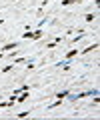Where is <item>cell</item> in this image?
Returning a JSON list of instances; mask_svg holds the SVG:
<instances>
[{"label": "cell", "instance_id": "3", "mask_svg": "<svg viewBox=\"0 0 100 120\" xmlns=\"http://www.w3.org/2000/svg\"><path fill=\"white\" fill-rule=\"evenodd\" d=\"M86 34H88L86 30H78V34H74L72 38H70V44H76V42H80V40H82Z\"/></svg>", "mask_w": 100, "mask_h": 120}, {"label": "cell", "instance_id": "12", "mask_svg": "<svg viewBox=\"0 0 100 120\" xmlns=\"http://www.w3.org/2000/svg\"><path fill=\"white\" fill-rule=\"evenodd\" d=\"M32 112L30 110H24V112H18V118H26V116H30Z\"/></svg>", "mask_w": 100, "mask_h": 120}, {"label": "cell", "instance_id": "8", "mask_svg": "<svg viewBox=\"0 0 100 120\" xmlns=\"http://www.w3.org/2000/svg\"><path fill=\"white\" fill-rule=\"evenodd\" d=\"M44 34H46V32H44L42 28H36V30H34V34H32V40H40Z\"/></svg>", "mask_w": 100, "mask_h": 120}, {"label": "cell", "instance_id": "10", "mask_svg": "<svg viewBox=\"0 0 100 120\" xmlns=\"http://www.w3.org/2000/svg\"><path fill=\"white\" fill-rule=\"evenodd\" d=\"M60 104H62V100H60V98H56V100H54V102H50V104H48V106H46V110H52V108H58V106H60Z\"/></svg>", "mask_w": 100, "mask_h": 120}, {"label": "cell", "instance_id": "16", "mask_svg": "<svg viewBox=\"0 0 100 120\" xmlns=\"http://www.w3.org/2000/svg\"><path fill=\"white\" fill-rule=\"evenodd\" d=\"M12 2H16V0H12Z\"/></svg>", "mask_w": 100, "mask_h": 120}, {"label": "cell", "instance_id": "4", "mask_svg": "<svg viewBox=\"0 0 100 120\" xmlns=\"http://www.w3.org/2000/svg\"><path fill=\"white\" fill-rule=\"evenodd\" d=\"M96 48H98V42H94V44H88L86 48H82V50L78 52V54H88V52H94Z\"/></svg>", "mask_w": 100, "mask_h": 120}, {"label": "cell", "instance_id": "14", "mask_svg": "<svg viewBox=\"0 0 100 120\" xmlns=\"http://www.w3.org/2000/svg\"><path fill=\"white\" fill-rule=\"evenodd\" d=\"M60 6H72V0H60Z\"/></svg>", "mask_w": 100, "mask_h": 120}, {"label": "cell", "instance_id": "2", "mask_svg": "<svg viewBox=\"0 0 100 120\" xmlns=\"http://www.w3.org/2000/svg\"><path fill=\"white\" fill-rule=\"evenodd\" d=\"M54 66H56V68H62V70H70V68H72V62H70V60H64V58H62V60H58Z\"/></svg>", "mask_w": 100, "mask_h": 120}, {"label": "cell", "instance_id": "9", "mask_svg": "<svg viewBox=\"0 0 100 120\" xmlns=\"http://www.w3.org/2000/svg\"><path fill=\"white\" fill-rule=\"evenodd\" d=\"M48 6V0H42L40 2V6H38V10H36V16H42V12H44V8Z\"/></svg>", "mask_w": 100, "mask_h": 120}, {"label": "cell", "instance_id": "5", "mask_svg": "<svg viewBox=\"0 0 100 120\" xmlns=\"http://www.w3.org/2000/svg\"><path fill=\"white\" fill-rule=\"evenodd\" d=\"M68 94H70V90L66 88V90H60V92H54L52 96H54V98H60V100H64V98H66Z\"/></svg>", "mask_w": 100, "mask_h": 120}, {"label": "cell", "instance_id": "13", "mask_svg": "<svg viewBox=\"0 0 100 120\" xmlns=\"http://www.w3.org/2000/svg\"><path fill=\"white\" fill-rule=\"evenodd\" d=\"M56 46H58V42H54V40L52 42H46V48H50V50H54Z\"/></svg>", "mask_w": 100, "mask_h": 120}, {"label": "cell", "instance_id": "6", "mask_svg": "<svg viewBox=\"0 0 100 120\" xmlns=\"http://www.w3.org/2000/svg\"><path fill=\"white\" fill-rule=\"evenodd\" d=\"M78 48H72V50H68V52H66V54H64V60H70V58H74V56H78Z\"/></svg>", "mask_w": 100, "mask_h": 120}, {"label": "cell", "instance_id": "11", "mask_svg": "<svg viewBox=\"0 0 100 120\" xmlns=\"http://www.w3.org/2000/svg\"><path fill=\"white\" fill-rule=\"evenodd\" d=\"M12 68H14V62H12V64H6L4 68H0V74H6V72H10Z\"/></svg>", "mask_w": 100, "mask_h": 120}, {"label": "cell", "instance_id": "1", "mask_svg": "<svg viewBox=\"0 0 100 120\" xmlns=\"http://www.w3.org/2000/svg\"><path fill=\"white\" fill-rule=\"evenodd\" d=\"M14 48H20V42H6L4 46L0 48V52H4V54H6V52H10V50H14Z\"/></svg>", "mask_w": 100, "mask_h": 120}, {"label": "cell", "instance_id": "15", "mask_svg": "<svg viewBox=\"0 0 100 120\" xmlns=\"http://www.w3.org/2000/svg\"><path fill=\"white\" fill-rule=\"evenodd\" d=\"M84 0H72V4H82Z\"/></svg>", "mask_w": 100, "mask_h": 120}, {"label": "cell", "instance_id": "7", "mask_svg": "<svg viewBox=\"0 0 100 120\" xmlns=\"http://www.w3.org/2000/svg\"><path fill=\"white\" fill-rule=\"evenodd\" d=\"M94 20H96V12H86V14H84V22H88V24H92Z\"/></svg>", "mask_w": 100, "mask_h": 120}]
</instances>
